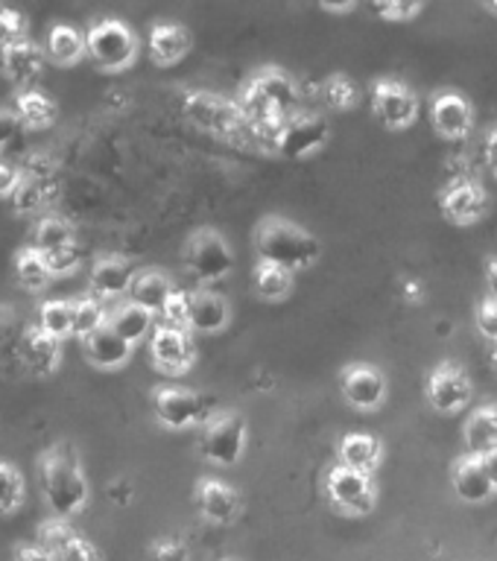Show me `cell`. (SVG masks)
I'll return each instance as SVG.
<instances>
[{
  "instance_id": "1",
  "label": "cell",
  "mask_w": 497,
  "mask_h": 561,
  "mask_svg": "<svg viewBox=\"0 0 497 561\" xmlns=\"http://www.w3.org/2000/svg\"><path fill=\"white\" fill-rule=\"evenodd\" d=\"M296 82L279 68H261L258 73L246 79L244 91L237 96V105L246 117V135L252 140H261L263 149L275 152L281 126L296 117L298 108Z\"/></svg>"
},
{
  "instance_id": "2",
  "label": "cell",
  "mask_w": 497,
  "mask_h": 561,
  "mask_svg": "<svg viewBox=\"0 0 497 561\" xmlns=\"http://www.w3.org/2000/svg\"><path fill=\"white\" fill-rule=\"evenodd\" d=\"M38 485L53 517L68 520L88 506V477L70 442L38 454Z\"/></svg>"
},
{
  "instance_id": "3",
  "label": "cell",
  "mask_w": 497,
  "mask_h": 561,
  "mask_svg": "<svg viewBox=\"0 0 497 561\" xmlns=\"http://www.w3.org/2000/svg\"><path fill=\"white\" fill-rule=\"evenodd\" d=\"M255 252L263 263H275L281 270L298 272L314 266L319 257V240L307 228L281 217H267L255 228Z\"/></svg>"
},
{
  "instance_id": "4",
  "label": "cell",
  "mask_w": 497,
  "mask_h": 561,
  "mask_svg": "<svg viewBox=\"0 0 497 561\" xmlns=\"http://www.w3.org/2000/svg\"><path fill=\"white\" fill-rule=\"evenodd\" d=\"M88 56L97 68L117 73L126 70L132 61L138 59V35L132 33V26L121 18H100L88 26L86 33Z\"/></svg>"
},
{
  "instance_id": "5",
  "label": "cell",
  "mask_w": 497,
  "mask_h": 561,
  "mask_svg": "<svg viewBox=\"0 0 497 561\" xmlns=\"http://www.w3.org/2000/svg\"><path fill=\"white\" fill-rule=\"evenodd\" d=\"M182 112L193 126H200L202 131L217 135V138L231 140L246 135V117L237 100H228L214 91H188Z\"/></svg>"
},
{
  "instance_id": "6",
  "label": "cell",
  "mask_w": 497,
  "mask_h": 561,
  "mask_svg": "<svg viewBox=\"0 0 497 561\" xmlns=\"http://www.w3.org/2000/svg\"><path fill=\"white\" fill-rule=\"evenodd\" d=\"M246 421L237 412H214L200 433V454L214 465H235L244 456Z\"/></svg>"
},
{
  "instance_id": "7",
  "label": "cell",
  "mask_w": 497,
  "mask_h": 561,
  "mask_svg": "<svg viewBox=\"0 0 497 561\" xmlns=\"http://www.w3.org/2000/svg\"><path fill=\"white\" fill-rule=\"evenodd\" d=\"M184 263L200 280H219L235 270V254L219 231L200 228L184 243Z\"/></svg>"
},
{
  "instance_id": "8",
  "label": "cell",
  "mask_w": 497,
  "mask_h": 561,
  "mask_svg": "<svg viewBox=\"0 0 497 561\" xmlns=\"http://www.w3.org/2000/svg\"><path fill=\"white\" fill-rule=\"evenodd\" d=\"M153 412L167 430H188L193 424H205L214 415L205 407V398L182 386H158L153 392Z\"/></svg>"
},
{
  "instance_id": "9",
  "label": "cell",
  "mask_w": 497,
  "mask_h": 561,
  "mask_svg": "<svg viewBox=\"0 0 497 561\" xmlns=\"http://www.w3.org/2000/svg\"><path fill=\"white\" fill-rule=\"evenodd\" d=\"M328 497L346 515H369L377 503L375 482L369 473L351 471L346 465H337L328 473Z\"/></svg>"
},
{
  "instance_id": "10",
  "label": "cell",
  "mask_w": 497,
  "mask_h": 561,
  "mask_svg": "<svg viewBox=\"0 0 497 561\" xmlns=\"http://www.w3.org/2000/svg\"><path fill=\"white\" fill-rule=\"evenodd\" d=\"M331 138V126L319 114L298 112L290 117L279 131L275 140V152L284 158H307L314 156L316 149L325 147V140Z\"/></svg>"
},
{
  "instance_id": "11",
  "label": "cell",
  "mask_w": 497,
  "mask_h": 561,
  "mask_svg": "<svg viewBox=\"0 0 497 561\" xmlns=\"http://www.w3.org/2000/svg\"><path fill=\"white\" fill-rule=\"evenodd\" d=\"M472 380L463 366L456 363H442L430 371L428 377V401L439 412H460L472 401Z\"/></svg>"
},
{
  "instance_id": "12",
  "label": "cell",
  "mask_w": 497,
  "mask_h": 561,
  "mask_svg": "<svg viewBox=\"0 0 497 561\" xmlns=\"http://www.w3.org/2000/svg\"><path fill=\"white\" fill-rule=\"evenodd\" d=\"M340 389L346 401L358 410H377L386 398V377L381 368L369 363H351L342 368Z\"/></svg>"
},
{
  "instance_id": "13",
  "label": "cell",
  "mask_w": 497,
  "mask_h": 561,
  "mask_svg": "<svg viewBox=\"0 0 497 561\" xmlns=\"http://www.w3.org/2000/svg\"><path fill=\"white\" fill-rule=\"evenodd\" d=\"M149 354H153V363L167 375H182L193 366V342L184 328L158 324L149 336Z\"/></svg>"
},
{
  "instance_id": "14",
  "label": "cell",
  "mask_w": 497,
  "mask_h": 561,
  "mask_svg": "<svg viewBox=\"0 0 497 561\" xmlns=\"http://www.w3.org/2000/svg\"><path fill=\"white\" fill-rule=\"evenodd\" d=\"M375 112L389 129H407L419 114V96L398 79H381L375 85Z\"/></svg>"
},
{
  "instance_id": "15",
  "label": "cell",
  "mask_w": 497,
  "mask_h": 561,
  "mask_svg": "<svg viewBox=\"0 0 497 561\" xmlns=\"http://www.w3.org/2000/svg\"><path fill=\"white\" fill-rule=\"evenodd\" d=\"M196 508L205 520L217 526L235 524L240 517V508H244V500L237 494L228 482L214 480V477H205L196 485Z\"/></svg>"
},
{
  "instance_id": "16",
  "label": "cell",
  "mask_w": 497,
  "mask_h": 561,
  "mask_svg": "<svg viewBox=\"0 0 497 561\" xmlns=\"http://www.w3.org/2000/svg\"><path fill=\"white\" fill-rule=\"evenodd\" d=\"M135 275H138V270L132 266V261H126L121 254H105L91 266V293L100 301L129 296Z\"/></svg>"
},
{
  "instance_id": "17",
  "label": "cell",
  "mask_w": 497,
  "mask_h": 561,
  "mask_svg": "<svg viewBox=\"0 0 497 561\" xmlns=\"http://www.w3.org/2000/svg\"><path fill=\"white\" fill-rule=\"evenodd\" d=\"M0 68L15 85H33L42 77L44 47H38L30 38H15V42L0 44Z\"/></svg>"
},
{
  "instance_id": "18",
  "label": "cell",
  "mask_w": 497,
  "mask_h": 561,
  "mask_svg": "<svg viewBox=\"0 0 497 561\" xmlns=\"http://www.w3.org/2000/svg\"><path fill=\"white\" fill-rule=\"evenodd\" d=\"M18 359L24 363L26 371L38 377H50L61 363V342L44 333L38 324L26 328L24 336L18 340Z\"/></svg>"
},
{
  "instance_id": "19",
  "label": "cell",
  "mask_w": 497,
  "mask_h": 561,
  "mask_svg": "<svg viewBox=\"0 0 497 561\" xmlns=\"http://www.w3.org/2000/svg\"><path fill=\"white\" fill-rule=\"evenodd\" d=\"M430 117H433V126H437L439 135L451 140L465 138L474 123L472 105L456 91H439L433 96V103H430Z\"/></svg>"
},
{
  "instance_id": "20",
  "label": "cell",
  "mask_w": 497,
  "mask_h": 561,
  "mask_svg": "<svg viewBox=\"0 0 497 561\" xmlns=\"http://www.w3.org/2000/svg\"><path fill=\"white\" fill-rule=\"evenodd\" d=\"M442 210L456 226H472V222L486 217L489 196L477 182H456L442 193Z\"/></svg>"
},
{
  "instance_id": "21",
  "label": "cell",
  "mask_w": 497,
  "mask_h": 561,
  "mask_svg": "<svg viewBox=\"0 0 497 561\" xmlns=\"http://www.w3.org/2000/svg\"><path fill=\"white\" fill-rule=\"evenodd\" d=\"M228 301L211 289L188 293V328L200 333H217L228 324Z\"/></svg>"
},
{
  "instance_id": "22",
  "label": "cell",
  "mask_w": 497,
  "mask_h": 561,
  "mask_svg": "<svg viewBox=\"0 0 497 561\" xmlns=\"http://www.w3.org/2000/svg\"><path fill=\"white\" fill-rule=\"evenodd\" d=\"M173 280L167 278L165 272L158 270H138L135 280H132L129 301L132 305L144 307L153 316H161L173 298Z\"/></svg>"
},
{
  "instance_id": "23",
  "label": "cell",
  "mask_w": 497,
  "mask_h": 561,
  "mask_svg": "<svg viewBox=\"0 0 497 561\" xmlns=\"http://www.w3.org/2000/svg\"><path fill=\"white\" fill-rule=\"evenodd\" d=\"M191 50V33L176 21H158L149 30V56L156 65H176Z\"/></svg>"
},
{
  "instance_id": "24",
  "label": "cell",
  "mask_w": 497,
  "mask_h": 561,
  "mask_svg": "<svg viewBox=\"0 0 497 561\" xmlns=\"http://www.w3.org/2000/svg\"><path fill=\"white\" fill-rule=\"evenodd\" d=\"M82 348H86L88 363L97 368H121V366H126L132 357L129 342L123 340L117 331H112L109 324H105V328H100L97 333H91V336L82 342Z\"/></svg>"
},
{
  "instance_id": "25",
  "label": "cell",
  "mask_w": 497,
  "mask_h": 561,
  "mask_svg": "<svg viewBox=\"0 0 497 561\" xmlns=\"http://www.w3.org/2000/svg\"><path fill=\"white\" fill-rule=\"evenodd\" d=\"M454 491L456 497L465 500V503H483V500H489L495 494V485H492L489 473L483 468L481 456L465 454L460 462L454 465Z\"/></svg>"
},
{
  "instance_id": "26",
  "label": "cell",
  "mask_w": 497,
  "mask_h": 561,
  "mask_svg": "<svg viewBox=\"0 0 497 561\" xmlns=\"http://www.w3.org/2000/svg\"><path fill=\"white\" fill-rule=\"evenodd\" d=\"M109 328L121 333L123 340L135 348L140 340L153 336V331H156L158 324L156 316L149 313V310L132 305V301H123V305H114L112 310H109Z\"/></svg>"
},
{
  "instance_id": "27",
  "label": "cell",
  "mask_w": 497,
  "mask_h": 561,
  "mask_svg": "<svg viewBox=\"0 0 497 561\" xmlns=\"http://www.w3.org/2000/svg\"><path fill=\"white\" fill-rule=\"evenodd\" d=\"M44 53H47V59L56 61V65H77V61L88 53L86 33L77 30L74 24L59 21V24H53L50 30H47Z\"/></svg>"
},
{
  "instance_id": "28",
  "label": "cell",
  "mask_w": 497,
  "mask_h": 561,
  "mask_svg": "<svg viewBox=\"0 0 497 561\" xmlns=\"http://www.w3.org/2000/svg\"><path fill=\"white\" fill-rule=\"evenodd\" d=\"M337 456H340V465H346L351 471L372 473L381 462V442L369 433H349V436L340 438Z\"/></svg>"
},
{
  "instance_id": "29",
  "label": "cell",
  "mask_w": 497,
  "mask_h": 561,
  "mask_svg": "<svg viewBox=\"0 0 497 561\" xmlns=\"http://www.w3.org/2000/svg\"><path fill=\"white\" fill-rule=\"evenodd\" d=\"M56 112L59 108L53 103V96H47L38 88H24L15 96V114L26 129H47L56 121Z\"/></svg>"
},
{
  "instance_id": "30",
  "label": "cell",
  "mask_w": 497,
  "mask_h": 561,
  "mask_svg": "<svg viewBox=\"0 0 497 561\" xmlns=\"http://www.w3.org/2000/svg\"><path fill=\"white\" fill-rule=\"evenodd\" d=\"M33 249H38L42 254L61 252V249H74L77 245V237H74V226L68 219L56 217V214H47L35 222L33 228Z\"/></svg>"
},
{
  "instance_id": "31",
  "label": "cell",
  "mask_w": 497,
  "mask_h": 561,
  "mask_svg": "<svg viewBox=\"0 0 497 561\" xmlns=\"http://www.w3.org/2000/svg\"><path fill=\"white\" fill-rule=\"evenodd\" d=\"M465 445L468 454L483 456L497 447V407H481L472 412L465 424Z\"/></svg>"
},
{
  "instance_id": "32",
  "label": "cell",
  "mask_w": 497,
  "mask_h": 561,
  "mask_svg": "<svg viewBox=\"0 0 497 561\" xmlns=\"http://www.w3.org/2000/svg\"><path fill=\"white\" fill-rule=\"evenodd\" d=\"M15 275L26 293H42V289L50 287L53 280V272L47 261H44V254L33 249V245H24L15 254Z\"/></svg>"
},
{
  "instance_id": "33",
  "label": "cell",
  "mask_w": 497,
  "mask_h": 561,
  "mask_svg": "<svg viewBox=\"0 0 497 561\" xmlns=\"http://www.w3.org/2000/svg\"><path fill=\"white\" fill-rule=\"evenodd\" d=\"M38 328L59 342L74 336V301H59V298L44 301L38 307Z\"/></svg>"
},
{
  "instance_id": "34",
  "label": "cell",
  "mask_w": 497,
  "mask_h": 561,
  "mask_svg": "<svg viewBox=\"0 0 497 561\" xmlns=\"http://www.w3.org/2000/svg\"><path fill=\"white\" fill-rule=\"evenodd\" d=\"M109 324V310L103 307V301L94 296L74 298V336L86 342L91 333H97L100 328Z\"/></svg>"
},
{
  "instance_id": "35",
  "label": "cell",
  "mask_w": 497,
  "mask_h": 561,
  "mask_svg": "<svg viewBox=\"0 0 497 561\" xmlns=\"http://www.w3.org/2000/svg\"><path fill=\"white\" fill-rule=\"evenodd\" d=\"M255 289L267 301H281L293 289V272L281 270L275 263L258 261V266H255Z\"/></svg>"
},
{
  "instance_id": "36",
  "label": "cell",
  "mask_w": 497,
  "mask_h": 561,
  "mask_svg": "<svg viewBox=\"0 0 497 561\" xmlns=\"http://www.w3.org/2000/svg\"><path fill=\"white\" fill-rule=\"evenodd\" d=\"M26 497L24 473L18 471L12 462L0 459V515H12L21 508Z\"/></svg>"
},
{
  "instance_id": "37",
  "label": "cell",
  "mask_w": 497,
  "mask_h": 561,
  "mask_svg": "<svg viewBox=\"0 0 497 561\" xmlns=\"http://www.w3.org/2000/svg\"><path fill=\"white\" fill-rule=\"evenodd\" d=\"M323 94L325 103L337 108V112H349L351 105H358V85L346 73H334V77L325 79Z\"/></svg>"
},
{
  "instance_id": "38",
  "label": "cell",
  "mask_w": 497,
  "mask_h": 561,
  "mask_svg": "<svg viewBox=\"0 0 497 561\" xmlns=\"http://www.w3.org/2000/svg\"><path fill=\"white\" fill-rule=\"evenodd\" d=\"M74 538H77L74 526L68 520H61V517H50V520H44L38 526V547H44L47 552H59Z\"/></svg>"
},
{
  "instance_id": "39",
  "label": "cell",
  "mask_w": 497,
  "mask_h": 561,
  "mask_svg": "<svg viewBox=\"0 0 497 561\" xmlns=\"http://www.w3.org/2000/svg\"><path fill=\"white\" fill-rule=\"evenodd\" d=\"M53 561H103L100 559V550H97L94 543L77 535L74 541H68L61 547L59 552H53Z\"/></svg>"
},
{
  "instance_id": "40",
  "label": "cell",
  "mask_w": 497,
  "mask_h": 561,
  "mask_svg": "<svg viewBox=\"0 0 497 561\" xmlns=\"http://www.w3.org/2000/svg\"><path fill=\"white\" fill-rule=\"evenodd\" d=\"M0 35L3 42L26 38V15L15 7H0Z\"/></svg>"
},
{
  "instance_id": "41",
  "label": "cell",
  "mask_w": 497,
  "mask_h": 561,
  "mask_svg": "<svg viewBox=\"0 0 497 561\" xmlns=\"http://www.w3.org/2000/svg\"><path fill=\"white\" fill-rule=\"evenodd\" d=\"M153 561H191V550L179 538H161L153 543Z\"/></svg>"
},
{
  "instance_id": "42",
  "label": "cell",
  "mask_w": 497,
  "mask_h": 561,
  "mask_svg": "<svg viewBox=\"0 0 497 561\" xmlns=\"http://www.w3.org/2000/svg\"><path fill=\"white\" fill-rule=\"evenodd\" d=\"M372 12L377 18H386V21H410L421 12V3H372Z\"/></svg>"
},
{
  "instance_id": "43",
  "label": "cell",
  "mask_w": 497,
  "mask_h": 561,
  "mask_svg": "<svg viewBox=\"0 0 497 561\" xmlns=\"http://www.w3.org/2000/svg\"><path fill=\"white\" fill-rule=\"evenodd\" d=\"M44 261H47V266H50L53 278H56V275H70V272L79 266L77 245H74V249H61V252L44 254Z\"/></svg>"
},
{
  "instance_id": "44",
  "label": "cell",
  "mask_w": 497,
  "mask_h": 561,
  "mask_svg": "<svg viewBox=\"0 0 497 561\" xmlns=\"http://www.w3.org/2000/svg\"><path fill=\"white\" fill-rule=\"evenodd\" d=\"M477 328L486 340L497 342V305L492 298L481 301V307H477Z\"/></svg>"
},
{
  "instance_id": "45",
  "label": "cell",
  "mask_w": 497,
  "mask_h": 561,
  "mask_svg": "<svg viewBox=\"0 0 497 561\" xmlns=\"http://www.w3.org/2000/svg\"><path fill=\"white\" fill-rule=\"evenodd\" d=\"M21 179H24V170H18V167L7 164V161H0V196L3 199H12L21 187Z\"/></svg>"
},
{
  "instance_id": "46",
  "label": "cell",
  "mask_w": 497,
  "mask_h": 561,
  "mask_svg": "<svg viewBox=\"0 0 497 561\" xmlns=\"http://www.w3.org/2000/svg\"><path fill=\"white\" fill-rule=\"evenodd\" d=\"M18 129H21V121L12 108H0V149L7 147L9 140H15Z\"/></svg>"
},
{
  "instance_id": "47",
  "label": "cell",
  "mask_w": 497,
  "mask_h": 561,
  "mask_svg": "<svg viewBox=\"0 0 497 561\" xmlns=\"http://www.w3.org/2000/svg\"><path fill=\"white\" fill-rule=\"evenodd\" d=\"M15 561H53V552H47L38 543H24V547H18Z\"/></svg>"
},
{
  "instance_id": "48",
  "label": "cell",
  "mask_w": 497,
  "mask_h": 561,
  "mask_svg": "<svg viewBox=\"0 0 497 561\" xmlns=\"http://www.w3.org/2000/svg\"><path fill=\"white\" fill-rule=\"evenodd\" d=\"M481 462H483V468H486V473H489L492 485H495V491H497V447L495 450H489V454H483Z\"/></svg>"
},
{
  "instance_id": "49",
  "label": "cell",
  "mask_w": 497,
  "mask_h": 561,
  "mask_svg": "<svg viewBox=\"0 0 497 561\" xmlns=\"http://www.w3.org/2000/svg\"><path fill=\"white\" fill-rule=\"evenodd\" d=\"M486 158H489V167L497 173V129H492L489 138H486Z\"/></svg>"
},
{
  "instance_id": "50",
  "label": "cell",
  "mask_w": 497,
  "mask_h": 561,
  "mask_svg": "<svg viewBox=\"0 0 497 561\" xmlns=\"http://www.w3.org/2000/svg\"><path fill=\"white\" fill-rule=\"evenodd\" d=\"M486 284H489V298L497 305V261H489L486 266Z\"/></svg>"
},
{
  "instance_id": "51",
  "label": "cell",
  "mask_w": 497,
  "mask_h": 561,
  "mask_svg": "<svg viewBox=\"0 0 497 561\" xmlns=\"http://www.w3.org/2000/svg\"><path fill=\"white\" fill-rule=\"evenodd\" d=\"M325 12H349V9H354V3H346V7H331V3H325Z\"/></svg>"
},
{
  "instance_id": "52",
  "label": "cell",
  "mask_w": 497,
  "mask_h": 561,
  "mask_svg": "<svg viewBox=\"0 0 497 561\" xmlns=\"http://www.w3.org/2000/svg\"><path fill=\"white\" fill-rule=\"evenodd\" d=\"M404 289H407V296H410V298L419 296V284H416V280H407V287H404Z\"/></svg>"
},
{
  "instance_id": "53",
  "label": "cell",
  "mask_w": 497,
  "mask_h": 561,
  "mask_svg": "<svg viewBox=\"0 0 497 561\" xmlns=\"http://www.w3.org/2000/svg\"><path fill=\"white\" fill-rule=\"evenodd\" d=\"M483 9H486V12H492V15H497V0L495 3H492V0H486V3H483Z\"/></svg>"
},
{
  "instance_id": "54",
  "label": "cell",
  "mask_w": 497,
  "mask_h": 561,
  "mask_svg": "<svg viewBox=\"0 0 497 561\" xmlns=\"http://www.w3.org/2000/svg\"><path fill=\"white\" fill-rule=\"evenodd\" d=\"M219 561H237V559H219Z\"/></svg>"
}]
</instances>
